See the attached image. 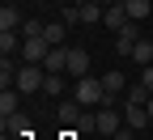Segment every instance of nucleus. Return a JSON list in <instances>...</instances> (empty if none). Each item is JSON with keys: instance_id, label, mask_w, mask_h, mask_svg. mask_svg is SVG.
<instances>
[{"instance_id": "b1692460", "label": "nucleus", "mask_w": 153, "mask_h": 140, "mask_svg": "<svg viewBox=\"0 0 153 140\" xmlns=\"http://www.w3.org/2000/svg\"><path fill=\"white\" fill-rule=\"evenodd\" d=\"M98 4H102V9H106V4H119V0H98Z\"/></svg>"}, {"instance_id": "6e6552de", "label": "nucleus", "mask_w": 153, "mask_h": 140, "mask_svg": "<svg viewBox=\"0 0 153 140\" xmlns=\"http://www.w3.org/2000/svg\"><path fill=\"white\" fill-rule=\"evenodd\" d=\"M123 123H128V127H145V123H153V119H149V106H140V102H123Z\"/></svg>"}, {"instance_id": "aec40b11", "label": "nucleus", "mask_w": 153, "mask_h": 140, "mask_svg": "<svg viewBox=\"0 0 153 140\" xmlns=\"http://www.w3.org/2000/svg\"><path fill=\"white\" fill-rule=\"evenodd\" d=\"M76 132H81V136H89V132H98V115H81V119H76Z\"/></svg>"}, {"instance_id": "7ed1b4c3", "label": "nucleus", "mask_w": 153, "mask_h": 140, "mask_svg": "<svg viewBox=\"0 0 153 140\" xmlns=\"http://www.w3.org/2000/svg\"><path fill=\"white\" fill-rule=\"evenodd\" d=\"M47 51H51L47 38H26V43H22V64H43Z\"/></svg>"}, {"instance_id": "4be33fe9", "label": "nucleus", "mask_w": 153, "mask_h": 140, "mask_svg": "<svg viewBox=\"0 0 153 140\" xmlns=\"http://www.w3.org/2000/svg\"><path fill=\"white\" fill-rule=\"evenodd\" d=\"M22 34H26V38H43V21H34V17H26Z\"/></svg>"}, {"instance_id": "393cba45", "label": "nucleus", "mask_w": 153, "mask_h": 140, "mask_svg": "<svg viewBox=\"0 0 153 140\" xmlns=\"http://www.w3.org/2000/svg\"><path fill=\"white\" fill-rule=\"evenodd\" d=\"M72 4H76V9H81V4H89V0H72Z\"/></svg>"}, {"instance_id": "0eeeda50", "label": "nucleus", "mask_w": 153, "mask_h": 140, "mask_svg": "<svg viewBox=\"0 0 153 140\" xmlns=\"http://www.w3.org/2000/svg\"><path fill=\"white\" fill-rule=\"evenodd\" d=\"M140 43V26L136 21H128L119 34H115V47H119V55H132V47H136Z\"/></svg>"}, {"instance_id": "20e7f679", "label": "nucleus", "mask_w": 153, "mask_h": 140, "mask_svg": "<svg viewBox=\"0 0 153 140\" xmlns=\"http://www.w3.org/2000/svg\"><path fill=\"white\" fill-rule=\"evenodd\" d=\"M94 115H98V132H102V136H115V132H119V123H123V115L115 110L111 102H106V106H98Z\"/></svg>"}, {"instance_id": "1a4fd4ad", "label": "nucleus", "mask_w": 153, "mask_h": 140, "mask_svg": "<svg viewBox=\"0 0 153 140\" xmlns=\"http://www.w3.org/2000/svg\"><path fill=\"white\" fill-rule=\"evenodd\" d=\"M68 72L72 76H89V51L85 47H68Z\"/></svg>"}, {"instance_id": "412c9836", "label": "nucleus", "mask_w": 153, "mask_h": 140, "mask_svg": "<svg viewBox=\"0 0 153 140\" xmlns=\"http://www.w3.org/2000/svg\"><path fill=\"white\" fill-rule=\"evenodd\" d=\"M149 98H153V93H149L145 85H128V102H140V106H149Z\"/></svg>"}, {"instance_id": "4468645a", "label": "nucleus", "mask_w": 153, "mask_h": 140, "mask_svg": "<svg viewBox=\"0 0 153 140\" xmlns=\"http://www.w3.org/2000/svg\"><path fill=\"white\" fill-rule=\"evenodd\" d=\"M22 43H26V34H17V30H0V51H4V55L22 51Z\"/></svg>"}, {"instance_id": "f03ea898", "label": "nucleus", "mask_w": 153, "mask_h": 140, "mask_svg": "<svg viewBox=\"0 0 153 140\" xmlns=\"http://www.w3.org/2000/svg\"><path fill=\"white\" fill-rule=\"evenodd\" d=\"M43 81H47V68H43V64H22V68H17V85H13V89H22V93L30 98V93L43 89Z\"/></svg>"}, {"instance_id": "39448f33", "label": "nucleus", "mask_w": 153, "mask_h": 140, "mask_svg": "<svg viewBox=\"0 0 153 140\" xmlns=\"http://www.w3.org/2000/svg\"><path fill=\"white\" fill-rule=\"evenodd\" d=\"M128 21H132V17H128V9H123V0H119V4H106V13H102V26H106L111 34H119Z\"/></svg>"}, {"instance_id": "9b49d317", "label": "nucleus", "mask_w": 153, "mask_h": 140, "mask_svg": "<svg viewBox=\"0 0 153 140\" xmlns=\"http://www.w3.org/2000/svg\"><path fill=\"white\" fill-rule=\"evenodd\" d=\"M102 85H106V98H115V93H128V76H123L119 68H111V72H102Z\"/></svg>"}, {"instance_id": "dca6fc26", "label": "nucleus", "mask_w": 153, "mask_h": 140, "mask_svg": "<svg viewBox=\"0 0 153 140\" xmlns=\"http://www.w3.org/2000/svg\"><path fill=\"white\" fill-rule=\"evenodd\" d=\"M102 13H106V9L98 4V0H89V4H81V26H98V21H102Z\"/></svg>"}, {"instance_id": "6ab92c4d", "label": "nucleus", "mask_w": 153, "mask_h": 140, "mask_svg": "<svg viewBox=\"0 0 153 140\" xmlns=\"http://www.w3.org/2000/svg\"><path fill=\"white\" fill-rule=\"evenodd\" d=\"M76 119H81V110H76L72 102H60V123L64 127H76Z\"/></svg>"}, {"instance_id": "a878e982", "label": "nucleus", "mask_w": 153, "mask_h": 140, "mask_svg": "<svg viewBox=\"0 0 153 140\" xmlns=\"http://www.w3.org/2000/svg\"><path fill=\"white\" fill-rule=\"evenodd\" d=\"M149 119H153V98H149Z\"/></svg>"}, {"instance_id": "f257e3e1", "label": "nucleus", "mask_w": 153, "mask_h": 140, "mask_svg": "<svg viewBox=\"0 0 153 140\" xmlns=\"http://www.w3.org/2000/svg\"><path fill=\"white\" fill-rule=\"evenodd\" d=\"M72 98H76V106H106V102H115V98H106L102 76H76Z\"/></svg>"}, {"instance_id": "ddd939ff", "label": "nucleus", "mask_w": 153, "mask_h": 140, "mask_svg": "<svg viewBox=\"0 0 153 140\" xmlns=\"http://www.w3.org/2000/svg\"><path fill=\"white\" fill-rule=\"evenodd\" d=\"M43 38L51 47H64V38H68V21H47L43 26Z\"/></svg>"}, {"instance_id": "a211bd4d", "label": "nucleus", "mask_w": 153, "mask_h": 140, "mask_svg": "<svg viewBox=\"0 0 153 140\" xmlns=\"http://www.w3.org/2000/svg\"><path fill=\"white\" fill-rule=\"evenodd\" d=\"M123 9L132 21H140V17H149V0H123Z\"/></svg>"}, {"instance_id": "5701e85b", "label": "nucleus", "mask_w": 153, "mask_h": 140, "mask_svg": "<svg viewBox=\"0 0 153 140\" xmlns=\"http://www.w3.org/2000/svg\"><path fill=\"white\" fill-rule=\"evenodd\" d=\"M140 85L153 93V64H149V68H140Z\"/></svg>"}, {"instance_id": "2eb2a0df", "label": "nucleus", "mask_w": 153, "mask_h": 140, "mask_svg": "<svg viewBox=\"0 0 153 140\" xmlns=\"http://www.w3.org/2000/svg\"><path fill=\"white\" fill-rule=\"evenodd\" d=\"M128 59H136L140 68H149V64H153V43H149V38H140V43L132 47V55H128Z\"/></svg>"}, {"instance_id": "9d476101", "label": "nucleus", "mask_w": 153, "mask_h": 140, "mask_svg": "<svg viewBox=\"0 0 153 140\" xmlns=\"http://www.w3.org/2000/svg\"><path fill=\"white\" fill-rule=\"evenodd\" d=\"M43 68L47 72H68V47H51L47 59H43Z\"/></svg>"}, {"instance_id": "423d86ee", "label": "nucleus", "mask_w": 153, "mask_h": 140, "mask_svg": "<svg viewBox=\"0 0 153 140\" xmlns=\"http://www.w3.org/2000/svg\"><path fill=\"white\" fill-rule=\"evenodd\" d=\"M26 17H22V4L17 0H4V9H0V30H22Z\"/></svg>"}, {"instance_id": "f3484780", "label": "nucleus", "mask_w": 153, "mask_h": 140, "mask_svg": "<svg viewBox=\"0 0 153 140\" xmlns=\"http://www.w3.org/2000/svg\"><path fill=\"white\" fill-rule=\"evenodd\" d=\"M43 93H47V98H60V93H64V72H47Z\"/></svg>"}, {"instance_id": "f8f14e48", "label": "nucleus", "mask_w": 153, "mask_h": 140, "mask_svg": "<svg viewBox=\"0 0 153 140\" xmlns=\"http://www.w3.org/2000/svg\"><path fill=\"white\" fill-rule=\"evenodd\" d=\"M22 89H4V93H0V115H4V119H13L17 115V106H22Z\"/></svg>"}]
</instances>
